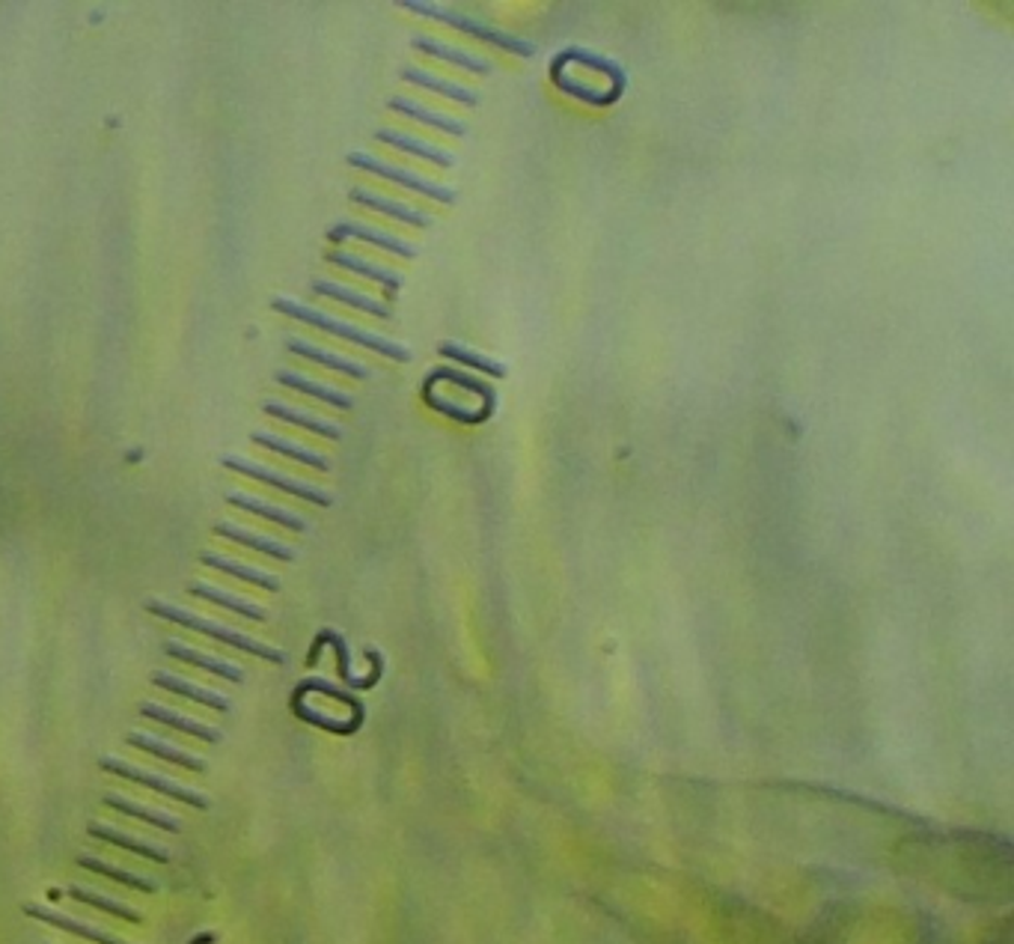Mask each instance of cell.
<instances>
[{"mask_svg": "<svg viewBox=\"0 0 1014 944\" xmlns=\"http://www.w3.org/2000/svg\"><path fill=\"white\" fill-rule=\"evenodd\" d=\"M271 307H274L277 314L288 316L292 322H304V326L319 328V331L331 334V337L348 340V343H355V346H363V349L375 352V355H381V358H390V361H396V363H408L411 358H414V355H411V349H408V346H402V343H393V340H387V337H378V334H372V331H367V328L351 326V322H346V319L328 316V314H322V310H316V307H307V304H298V302H292V298H283V295H280V298H274V302H271Z\"/></svg>", "mask_w": 1014, "mask_h": 944, "instance_id": "cell-1", "label": "cell"}, {"mask_svg": "<svg viewBox=\"0 0 1014 944\" xmlns=\"http://www.w3.org/2000/svg\"><path fill=\"white\" fill-rule=\"evenodd\" d=\"M399 7L416 12V15H423V18H432V22L447 24L452 30H461V34L473 36V39H479L485 46H495L521 60H530L539 54V46H536V42L524 39V36L509 34V30H500V27L485 22V18H476L471 12L450 10V7H438V3H426V0H402Z\"/></svg>", "mask_w": 1014, "mask_h": 944, "instance_id": "cell-2", "label": "cell"}, {"mask_svg": "<svg viewBox=\"0 0 1014 944\" xmlns=\"http://www.w3.org/2000/svg\"><path fill=\"white\" fill-rule=\"evenodd\" d=\"M146 611H150L152 617H162L167 623H176V626H182V629H191L196 635H206L211 641L227 643L232 650H242V653L254 655V659H262L268 665H286V653L283 650H277V647H268V643L256 641L251 635H242V632L227 629V626H218V623H211V620H203L191 614V611H184V608H176L170 602H162V599H150L146 602Z\"/></svg>", "mask_w": 1014, "mask_h": 944, "instance_id": "cell-3", "label": "cell"}, {"mask_svg": "<svg viewBox=\"0 0 1014 944\" xmlns=\"http://www.w3.org/2000/svg\"><path fill=\"white\" fill-rule=\"evenodd\" d=\"M346 162L351 167H358L363 174L381 176V179H387L393 186L408 188V191H414V194H423V197L435 200V203H447L452 206L455 200H459V191L450 186H444V182H435V179H426V176L414 174V170H405V167H396V164L384 162L378 155H369V152H348Z\"/></svg>", "mask_w": 1014, "mask_h": 944, "instance_id": "cell-4", "label": "cell"}, {"mask_svg": "<svg viewBox=\"0 0 1014 944\" xmlns=\"http://www.w3.org/2000/svg\"><path fill=\"white\" fill-rule=\"evenodd\" d=\"M220 465L230 468V471H235V474H242V477L259 480V483H266V486H271V489H277V492H286V495H292V498L312 503V507H331V503H334V495H331V492L319 489V486H310V483H304V480L286 477V474L271 471V468L256 465V462L242 459V456H223V459H220Z\"/></svg>", "mask_w": 1014, "mask_h": 944, "instance_id": "cell-5", "label": "cell"}, {"mask_svg": "<svg viewBox=\"0 0 1014 944\" xmlns=\"http://www.w3.org/2000/svg\"><path fill=\"white\" fill-rule=\"evenodd\" d=\"M102 771L107 775H114V778H123V781L138 783V787H146L152 793L164 795V799H170V802H179V805L196 807V811H208V799L206 795L194 793V790H188V787H179L176 781H167L162 775H152V771H143L138 766H131L126 760L119 757H102Z\"/></svg>", "mask_w": 1014, "mask_h": 944, "instance_id": "cell-6", "label": "cell"}, {"mask_svg": "<svg viewBox=\"0 0 1014 944\" xmlns=\"http://www.w3.org/2000/svg\"><path fill=\"white\" fill-rule=\"evenodd\" d=\"M328 239H331L334 245L348 242V239H358V242L375 245V247H381V251L396 254V257H402V259H414L416 254H420L416 245H411V242H405V239H399V235L384 233V230H378V227H369V224H360V221L334 224V227L328 230Z\"/></svg>", "mask_w": 1014, "mask_h": 944, "instance_id": "cell-7", "label": "cell"}, {"mask_svg": "<svg viewBox=\"0 0 1014 944\" xmlns=\"http://www.w3.org/2000/svg\"><path fill=\"white\" fill-rule=\"evenodd\" d=\"M22 911L27 915V918H34V921L48 923L51 930H63V933L75 935V939H84V942H90V944H131V942H126V939H119V935L107 933V930H102V927L84 923V921H78V918L63 915V911L39 906V903H24Z\"/></svg>", "mask_w": 1014, "mask_h": 944, "instance_id": "cell-8", "label": "cell"}, {"mask_svg": "<svg viewBox=\"0 0 1014 944\" xmlns=\"http://www.w3.org/2000/svg\"><path fill=\"white\" fill-rule=\"evenodd\" d=\"M551 63L553 66H568V69H572V66H580V69L595 72L601 81L611 84L613 90H619V93H625V87H628V75H625L622 66H619L616 60L599 54V51H589V48H565L560 54H553Z\"/></svg>", "mask_w": 1014, "mask_h": 944, "instance_id": "cell-9", "label": "cell"}, {"mask_svg": "<svg viewBox=\"0 0 1014 944\" xmlns=\"http://www.w3.org/2000/svg\"><path fill=\"white\" fill-rule=\"evenodd\" d=\"M324 259H328L331 266H336V269H346V271H351V275H360V278L375 280L381 290H384L387 304L396 302V295H399V290L405 286V278L399 275V271L384 269V266H378V263H369V259L358 257V254H348V251H328Z\"/></svg>", "mask_w": 1014, "mask_h": 944, "instance_id": "cell-10", "label": "cell"}, {"mask_svg": "<svg viewBox=\"0 0 1014 944\" xmlns=\"http://www.w3.org/2000/svg\"><path fill=\"white\" fill-rule=\"evenodd\" d=\"M348 200L351 203H358V206H367L372 212H381V215H387L393 221H402L408 227H420V230H428L435 218L423 209H414V206H408L402 200H393L384 197V194H375V191H369V188H351L348 191Z\"/></svg>", "mask_w": 1014, "mask_h": 944, "instance_id": "cell-11", "label": "cell"}, {"mask_svg": "<svg viewBox=\"0 0 1014 944\" xmlns=\"http://www.w3.org/2000/svg\"><path fill=\"white\" fill-rule=\"evenodd\" d=\"M411 48L420 51V54H426V58L447 60V63H452L455 69L471 72V75H491V69H495V66H491V60L479 58V54H471V51H461V48H455V46H447V42H440V39H435V36H423V34L414 36V39H411Z\"/></svg>", "mask_w": 1014, "mask_h": 944, "instance_id": "cell-12", "label": "cell"}, {"mask_svg": "<svg viewBox=\"0 0 1014 944\" xmlns=\"http://www.w3.org/2000/svg\"><path fill=\"white\" fill-rule=\"evenodd\" d=\"M138 712H140V718H146V722H155V724H162V727H170V730H176V733L194 736V739H200V742H208V745H218L220 739H223V733H220L218 727H208V724L191 722V718H184V715H179V712L167 710V706H158V703H150V700H143V703L138 706Z\"/></svg>", "mask_w": 1014, "mask_h": 944, "instance_id": "cell-13", "label": "cell"}, {"mask_svg": "<svg viewBox=\"0 0 1014 944\" xmlns=\"http://www.w3.org/2000/svg\"><path fill=\"white\" fill-rule=\"evenodd\" d=\"M87 834H90L92 840H99V843H107V846H116V850L131 852V855H140V858H146V862H152V864L170 862V852L164 850V846H155V843L138 840L134 834L119 831V828H114V826H104V822H90V826H87Z\"/></svg>", "mask_w": 1014, "mask_h": 944, "instance_id": "cell-14", "label": "cell"}, {"mask_svg": "<svg viewBox=\"0 0 1014 944\" xmlns=\"http://www.w3.org/2000/svg\"><path fill=\"white\" fill-rule=\"evenodd\" d=\"M372 138L378 140V143H384V146H393V150H402V152H408V155H416V158L435 164V167H444V170L455 167V155H452V152L440 150V146L428 143V140L414 138V135H408V131L378 129Z\"/></svg>", "mask_w": 1014, "mask_h": 944, "instance_id": "cell-15", "label": "cell"}, {"mask_svg": "<svg viewBox=\"0 0 1014 944\" xmlns=\"http://www.w3.org/2000/svg\"><path fill=\"white\" fill-rule=\"evenodd\" d=\"M548 75H551V81L556 84V87H560L565 95H572V99L583 102V105L611 107V105H616L619 99H622V95L613 93V90H607V87H599V84L583 81V78H577L575 72L560 69V66H548Z\"/></svg>", "mask_w": 1014, "mask_h": 944, "instance_id": "cell-16", "label": "cell"}, {"mask_svg": "<svg viewBox=\"0 0 1014 944\" xmlns=\"http://www.w3.org/2000/svg\"><path fill=\"white\" fill-rule=\"evenodd\" d=\"M387 107H390L393 114H402V117L414 119V123H423V126H428V129L447 131V135H455V138H464V135H467V123H464V119H455V117H450V114L432 111V107L420 105V102H414V99L393 95V99H387Z\"/></svg>", "mask_w": 1014, "mask_h": 944, "instance_id": "cell-17", "label": "cell"}, {"mask_svg": "<svg viewBox=\"0 0 1014 944\" xmlns=\"http://www.w3.org/2000/svg\"><path fill=\"white\" fill-rule=\"evenodd\" d=\"M162 653L176 659V662H182V665L200 667V671H206V674L220 676V679H227V683H235V686H242L244 683L242 667L230 665V662H223V659H215V655L200 653V650H191V647H184V643L179 641H164Z\"/></svg>", "mask_w": 1014, "mask_h": 944, "instance_id": "cell-18", "label": "cell"}, {"mask_svg": "<svg viewBox=\"0 0 1014 944\" xmlns=\"http://www.w3.org/2000/svg\"><path fill=\"white\" fill-rule=\"evenodd\" d=\"M312 295H322V298H334V302L346 304V307H355L360 314L375 316V319H393V307L387 302H378V298H369L363 292L358 290H348L343 283H334V280H312L310 283Z\"/></svg>", "mask_w": 1014, "mask_h": 944, "instance_id": "cell-19", "label": "cell"}, {"mask_svg": "<svg viewBox=\"0 0 1014 944\" xmlns=\"http://www.w3.org/2000/svg\"><path fill=\"white\" fill-rule=\"evenodd\" d=\"M402 81L414 84V87H423V90H428V93L444 95V99H450V102H459V105H467V107L479 105V93H476V90L464 87V84H455V81H447V78H438V75H432V72L420 69V66H405Z\"/></svg>", "mask_w": 1014, "mask_h": 944, "instance_id": "cell-20", "label": "cell"}, {"mask_svg": "<svg viewBox=\"0 0 1014 944\" xmlns=\"http://www.w3.org/2000/svg\"><path fill=\"white\" fill-rule=\"evenodd\" d=\"M286 349L292 352V355H298V358H307V361H312V363H322V367H328V370L348 375V379H358V382H363V379L372 375L369 373V367H363V363L351 361V358H343V355H334V352L319 349V346H312V343H307V340H300V337H288Z\"/></svg>", "mask_w": 1014, "mask_h": 944, "instance_id": "cell-21", "label": "cell"}, {"mask_svg": "<svg viewBox=\"0 0 1014 944\" xmlns=\"http://www.w3.org/2000/svg\"><path fill=\"white\" fill-rule=\"evenodd\" d=\"M211 531H215V537L230 539L235 546L254 548L259 554H266V558L283 560V563H292V560H295V548L283 546V543H277V539L271 537H262V534H254V531H244V527L239 525H230V522H218Z\"/></svg>", "mask_w": 1014, "mask_h": 944, "instance_id": "cell-22", "label": "cell"}, {"mask_svg": "<svg viewBox=\"0 0 1014 944\" xmlns=\"http://www.w3.org/2000/svg\"><path fill=\"white\" fill-rule=\"evenodd\" d=\"M262 411H266L268 418L288 423V426H298V430H307L312 432V435H322L328 442H339V438H343V430H339L336 423H328V420L316 418L310 411L286 406V403H262Z\"/></svg>", "mask_w": 1014, "mask_h": 944, "instance_id": "cell-23", "label": "cell"}, {"mask_svg": "<svg viewBox=\"0 0 1014 944\" xmlns=\"http://www.w3.org/2000/svg\"><path fill=\"white\" fill-rule=\"evenodd\" d=\"M188 596L203 599V602H211V605L232 611V614H239V617L244 620H254V623H266L268 620L266 608L254 605V602H247V599H239V596L227 594V590H218V587H211V584L191 582L188 584Z\"/></svg>", "mask_w": 1014, "mask_h": 944, "instance_id": "cell-24", "label": "cell"}, {"mask_svg": "<svg viewBox=\"0 0 1014 944\" xmlns=\"http://www.w3.org/2000/svg\"><path fill=\"white\" fill-rule=\"evenodd\" d=\"M126 742H128V745H131V748H138V751H143V754H152V757L167 760V763H174V766H179V769H184V771H194V775H203V771L208 769L206 760L194 757V754H188V751H182V748L164 745L162 739H155V736L128 733V736H126Z\"/></svg>", "mask_w": 1014, "mask_h": 944, "instance_id": "cell-25", "label": "cell"}, {"mask_svg": "<svg viewBox=\"0 0 1014 944\" xmlns=\"http://www.w3.org/2000/svg\"><path fill=\"white\" fill-rule=\"evenodd\" d=\"M150 679H152V686L164 688V691H174V694H179V698H184V700H194V703L206 706V710L230 712V700L223 698V694H215V691H208V688L194 686V683H188V679H182V676L167 674V671H155Z\"/></svg>", "mask_w": 1014, "mask_h": 944, "instance_id": "cell-26", "label": "cell"}, {"mask_svg": "<svg viewBox=\"0 0 1014 944\" xmlns=\"http://www.w3.org/2000/svg\"><path fill=\"white\" fill-rule=\"evenodd\" d=\"M200 563L208 566V570L223 572V575H230V578H239V582L262 587V590H268V594H277V590H280V578H274V575H268V572H262V570H256V566H247V563H239V560L215 554V551H203V554H200Z\"/></svg>", "mask_w": 1014, "mask_h": 944, "instance_id": "cell-27", "label": "cell"}, {"mask_svg": "<svg viewBox=\"0 0 1014 944\" xmlns=\"http://www.w3.org/2000/svg\"><path fill=\"white\" fill-rule=\"evenodd\" d=\"M274 379L283 387H288V391H298V394H304V397L319 399V403H324V406L339 408V411H351V408H355V399L348 397L346 391H336V387L319 385V382H312V379H304V375H298V373H288V370H277Z\"/></svg>", "mask_w": 1014, "mask_h": 944, "instance_id": "cell-28", "label": "cell"}, {"mask_svg": "<svg viewBox=\"0 0 1014 944\" xmlns=\"http://www.w3.org/2000/svg\"><path fill=\"white\" fill-rule=\"evenodd\" d=\"M251 442L256 447H266L271 454L277 456H286V459H295L300 465H310L316 471H331V459L322 454H316L310 447H300V444L288 442V438H280V435H271V432H254L251 435Z\"/></svg>", "mask_w": 1014, "mask_h": 944, "instance_id": "cell-29", "label": "cell"}, {"mask_svg": "<svg viewBox=\"0 0 1014 944\" xmlns=\"http://www.w3.org/2000/svg\"><path fill=\"white\" fill-rule=\"evenodd\" d=\"M438 355L440 358H447V361L459 363V367H467V370H476V373L491 375V379H506V363L495 361L491 355H483V352H473L467 346H461V343H452V340H444L438 343Z\"/></svg>", "mask_w": 1014, "mask_h": 944, "instance_id": "cell-30", "label": "cell"}, {"mask_svg": "<svg viewBox=\"0 0 1014 944\" xmlns=\"http://www.w3.org/2000/svg\"><path fill=\"white\" fill-rule=\"evenodd\" d=\"M438 382H447V385H455L461 391H471L476 397L483 399L485 411H497V391L491 385H485L483 379H476V375H467L464 370H455V367H435L432 373L423 379V385H438Z\"/></svg>", "mask_w": 1014, "mask_h": 944, "instance_id": "cell-31", "label": "cell"}, {"mask_svg": "<svg viewBox=\"0 0 1014 944\" xmlns=\"http://www.w3.org/2000/svg\"><path fill=\"white\" fill-rule=\"evenodd\" d=\"M227 503L239 507V510H244V513L259 515V519H266V522H274V525H280V527H288V531H295V534H304V531H307V522H304L300 515L288 513V510L274 507V503L259 501V498H251V495H239V492H232V495H227Z\"/></svg>", "mask_w": 1014, "mask_h": 944, "instance_id": "cell-32", "label": "cell"}, {"mask_svg": "<svg viewBox=\"0 0 1014 944\" xmlns=\"http://www.w3.org/2000/svg\"><path fill=\"white\" fill-rule=\"evenodd\" d=\"M102 805L111 807L114 814L128 816V819H138V822H146V826H152V828H162V831H179V828H182V822L174 819V816L162 814V811H155V807L138 805V802L123 799V795H114V793L102 795Z\"/></svg>", "mask_w": 1014, "mask_h": 944, "instance_id": "cell-33", "label": "cell"}, {"mask_svg": "<svg viewBox=\"0 0 1014 944\" xmlns=\"http://www.w3.org/2000/svg\"><path fill=\"white\" fill-rule=\"evenodd\" d=\"M78 867L81 870H90L95 876H104V879H111L116 885L131 888V891H138V894H155L158 885L152 882V879H143V876L131 873V870H123V867H114V864L102 862V858H95V855H81L78 858Z\"/></svg>", "mask_w": 1014, "mask_h": 944, "instance_id": "cell-34", "label": "cell"}, {"mask_svg": "<svg viewBox=\"0 0 1014 944\" xmlns=\"http://www.w3.org/2000/svg\"><path fill=\"white\" fill-rule=\"evenodd\" d=\"M66 897L75 900V903H81V906H90V909H95V911H104V915H111V918H116V921L134 923V927H140V923H143V915H140L138 909H131V906L119 903V900H111V897H104V894H95V891H87V888L72 885L69 891H66Z\"/></svg>", "mask_w": 1014, "mask_h": 944, "instance_id": "cell-35", "label": "cell"}, {"mask_svg": "<svg viewBox=\"0 0 1014 944\" xmlns=\"http://www.w3.org/2000/svg\"><path fill=\"white\" fill-rule=\"evenodd\" d=\"M420 391H423V403H426L432 411L444 414V418L459 420V423H485V420L491 418L485 408H471V406H464V403H455V399L438 397V394H435V391H428V387H420Z\"/></svg>", "mask_w": 1014, "mask_h": 944, "instance_id": "cell-36", "label": "cell"}]
</instances>
